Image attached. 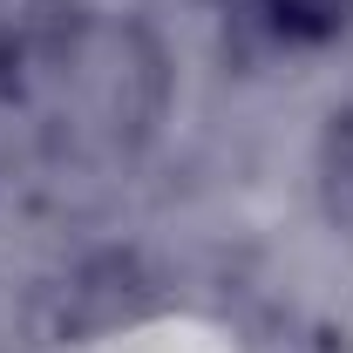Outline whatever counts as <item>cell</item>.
I'll use <instances>...</instances> for the list:
<instances>
[{
	"label": "cell",
	"instance_id": "cell-1",
	"mask_svg": "<svg viewBox=\"0 0 353 353\" xmlns=\"http://www.w3.org/2000/svg\"><path fill=\"white\" fill-rule=\"evenodd\" d=\"M41 88L54 95V116L75 143L130 150L163 109V54L130 21H82Z\"/></svg>",
	"mask_w": 353,
	"mask_h": 353
},
{
	"label": "cell",
	"instance_id": "cell-2",
	"mask_svg": "<svg viewBox=\"0 0 353 353\" xmlns=\"http://www.w3.org/2000/svg\"><path fill=\"white\" fill-rule=\"evenodd\" d=\"M252 14L292 48H326L353 28V0H252Z\"/></svg>",
	"mask_w": 353,
	"mask_h": 353
},
{
	"label": "cell",
	"instance_id": "cell-3",
	"mask_svg": "<svg viewBox=\"0 0 353 353\" xmlns=\"http://www.w3.org/2000/svg\"><path fill=\"white\" fill-rule=\"evenodd\" d=\"M319 211L353 231V102H340L319 136Z\"/></svg>",
	"mask_w": 353,
	"mask_h": 353
}]
</instances>
